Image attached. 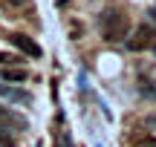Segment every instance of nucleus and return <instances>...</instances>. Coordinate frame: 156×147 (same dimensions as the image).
<instances>
[{
  "instance_id": "9b49d317",
  "label": "nucleus",
  "mask_w": 156,
  "mask_h": 147,
  "mask_svg": "<svg viewBox=\"0 0 156 147\" xmlns=\"http://www.w3.org/2000/svg\"><path fill=\"white\" fill-rule=\"evenodd\" d=\"M9 3H12V6H23L26 0H9Z\"/></svg>"
},
{
  "instance_id": "7ed1b4c3",
  "label": "nucleus",
  "mask_w": 156,
  "mask_h": 147,
  "mask_svg": "<svg viewBox=\"0 0 156 147\" xmlns=\"http://www.w3.org/2000/svg\"><path fill=\"white\" fill-rule=\"evenodd\" d=\"M9 40L17 46V49L23 52V55H29V58H41L44 55V49H41L38 43H35L32 38H26V35H20V32H15V35H9Z\"/></svg>"
},
{
  "instance_id": "6e6552de",
  "label": "nucleus",
  "mask_w": 156,
  "mask_h": 147,
  "mask_svg": "<svg viewBox=\"0 0 156 147\" xmlns=\"http://www.w3.org/2000/svg\"><path fill=\"white\" fill-rule=\"evenodd\" d=\"M139 92H142V95H145V98H156V81H153L151 87H142Z\"/></svg>"
},
{
  "instance_id": "1a4fd4ad",
  "label": "nucleus",
  "mask_w": 156,
  "mask_h": 147,
  "mask_svg": "<svg viewBox=\"0 0 156 147\" xmlns=\"http://www.w3.org/2000/svg\"><path fill=\"white\" fill-rule=\"evenodd\" d=\"M61 147H73V138H69V133H61Z\"/></svg>"
},
{
  "instance_id": "f8f14e48",
  "label": "nucleus",
  "mask_w": 156,
  "mask_h": 147,
  "mask_svg": "<svg viewBox=\"0 0 156 147\" xmlns=\"http://www.w3.org/2000/svg\"><path fill=\"white\" fill-rule=\"evenodd\" d=\"M151 124H156V118H151Z\"/></svg>"
},
{
  "instance_id": "39448f33",
  "label": "nucleus",
  "mask_w": 156,
  "mask_h": 147,
  "mask_svg": "<svg viewBox=\"0 0 156 147\" xmlns=\"http://www.w3.org/2000/svg\"><path fill=\"white\" fill-rule=\"evenodd\" d=\"M0 121H3L6 127H9V124H12V127H17V130H26V127H29V121L23 118L20 113L9 110V107H0Z\"/></svg>"
},
{
  "instance_id": "f257e3e1",
  "label": "nucleus",
  "mask_w": 156,
  "mask_h": 147,
  "mask_svg": "<svg viewBox=\"0 0 156 147\" xmlns=\"http://www.w3.org/2000/svg\"><path fill=\"white\" fill-rule=\"evenodd\" d=\"M98 23H101V32H104L107 40H124L127 38V15H122V12L107 9Z\"/></svg>"
},
{
  "instance_id": "9d476101",
  "label": "nucleus",
  "mask_w": 156,
  "mask_h": 147,
  "mask_svg": "<svg viewBox=\"0 0 156 147\" xmlns=\"http://www.w3.org/2000/svg\"><path fill=\"white\" fill-rule=\"evenodd\" d=\"M12 61H15L12 55H0V63H12Z\"/></svg>"
},
{
  "instance_id": "20e7f679",
  "label": "nucleus",
  "mask_w": 156,
  "mask_h": 147,
  "mask_svg": "<svg viewBox=\"0 0 156 147\" xmlns=\"http://www.w3.org/2000/svg\"><path fill=\"white\" fill-rule=\"evenodd\" d=\"M0 98H6L12 104H29L32 101V92L20 90V87H12V84H0Z\"/></svg>"
},
{
  "instance_id": "0eeeda50",
  "label": "nucleus",
  "mask_w": 156,
  "mask_h": 147,
  "mask_svg": "<svg viewBox=\"0 0 156 147\" xmlns=\"http://www.w3.org/2000/svg\"><path fill=\"white\" fill-rule=\"evenodd\" d=\"M0 147H17L15 136L9 133V127H0Z\"/></svg>"
},
{
  "instance_id": "f03ea898",
  "label": "nucleus",
  "mask_w": 156,
  "mask_h": 147,
  "mask_svg": "<svg viewBox=\"0 0 156 147\" xmlns=\"http://www.w3.org/2000/svg\"><path fill=\"white\" fill-rule=\"evenodd\" d=\"M153 40H156V29L147 26V23H142V26L133 32V38L124 40V46H127L130 52H145L147 46H153Z\"/></svg>"
},
{
  "instance_id": "423d86ee",
  "label": "nucleus",
  "mask_w": 156,
  "mask_h": 147,
  "mask_svg": "<svg viewBox=\"0 0 156 147\" xmlns=\"http://www.w3.org/2000/svg\"><path fill=\"white\" fill-rule=\"evenodd\" d=\"M0 78H3V81H9V84H20V81H26L29 78V72H26V69H3V72H0Z\"/></svg>"
}]
</instances>
